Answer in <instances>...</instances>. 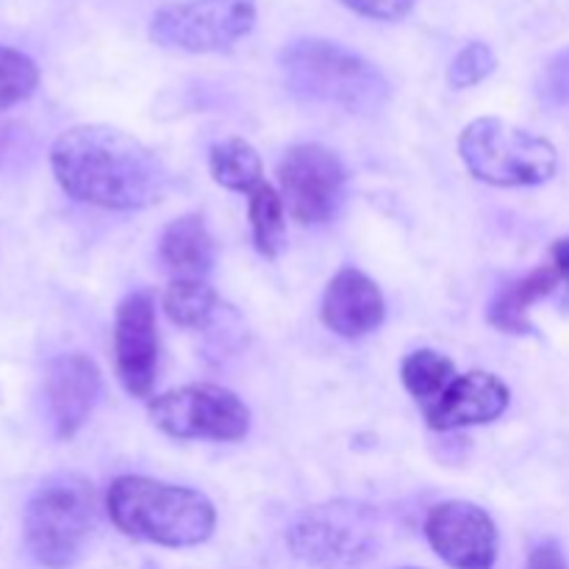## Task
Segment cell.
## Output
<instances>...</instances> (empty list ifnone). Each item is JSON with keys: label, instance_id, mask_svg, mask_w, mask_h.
<instances>
[{"label": "cell", "instance_id": "21", "mask_svg": "<svg viewBox=\"0 0 569 569\" xmlns=\"http://www.w3.org/2000/svg\"><path fill=\"white\" fill-rule=\"evenodd\" d=\"M39 87V67L31 56L0 44V111L31 98Z\"/></svg>", "mask_w": 569, "mask_h": 569}, {"label": "cell", "instance_id": "26", "mask_svg": "<svg viewBox=\"0 0 569 569\" xmlns=\"http://www.w3.org/2000/svg\"><path fill=\"white\" fill-rule=\"evenodd\" d=\"M550 261H553V267L561 276V289H565V300L561 303L569 311V237L556 239L553 248H550Z\"/></svg>", "mask_w": 569, "mask_h": 569}, {"label": "cell", "instance_id": "10", "mask_svg": "<svg viewBox=\"0 0 569 569\" xmlns=\"http://www.w3.org/2000/svg\"><path fill=\"white\" fill-rule=\"evenodd\" d=\"M426 539L453 569H492L500 533L492 517L470 500H445L426 517Z\"/></svg>", "mask_w": 569, "mask_h": 569}, {"label": "cell", "instance_id": "14", "mask_svg": "<svg viewBox=\"0 0 569 569\" xmlns=\"http://www.w3.org/2000/svg\"><path fill=\"white\" fill-rule=\"evenodd\" d=\"M387 300L378 283L356 267H345L322 295V322L342 339H361L381 328Z\"/></svg>", "mask_w": 569, "mask_h": 569}, {"label": "cell", "instance_id": "2", "mask_svg": "<svg viewBox=\"0 0 569 569\" xmlns=\"http://www.w3.org/2000/svg\"><path fill=\"white\" fill-rule=\"evenodd\" d=\"M106 509L117 531L161 548L209 542L217 511L203 492L148 476H120L109 487Z\"/></svg>", "mask_w": 569, "mask_h": 569}, {"label": "cell", "instance_id": "23", "mask_svg": "<svg viewBox=\"0 0 569 569\" xmlns=\"http://www.w3.org/2000/svg\"><path fill=\"white\" fill-rule=\"evenodd\" d=\"M539 98L550 109H567L569 106V48L556 53L539 78Z\"/></svg>", "mask_w": 569, "mask_h": 569}, {"label": "cell", "instance_id": "24", "mask_svg": "<svg viewBox=\"0 0 569 569\" xmlns=\"http://www.w3.org/2000/svg\"><path fill=\"white\" fill-rule=\"evenodd\" d=\"M339 3L353 9L356 14L370 17V20L395 22V20H403V17L415 9L417 0H339Z\"/></svg>", "mask_w": 569, "mask_h": 569}, {"label": "cell", "instance_id": "22", "mask_svg": "<svg viewBox=\"0 0 569 569\" xmlns=\"http://www.w3.org/2000/svg\"><path fill=\"white\" fill-rule=\"evenodd\" d=\"M498 67V56L489 48L487 42H470L456 53V59L450 61L448 70V83L453 89H470L478 87L481 81H487L489 76Z\"/></svg>", "mask_w": 569, "mask_h": 569}, {"label": "cell", "instance_id": "20", "mask_svg": "<svg viewBox=\"0 0 569 569\" xmlns=\"http://www.w3.org/2000/svg\"><path fill=\"white\" fill-rule=\"evenodd\" d=\"M250 228H253V242L264 259H278V253L287 244V214H283V200L270 183H259L250 192L248 203Z\"/></svg>", "mask_w": 569, "mask_h": 569}, {"label": "cell", "instance_id": "25", "mask_svg": "<svg viewBox=\"0 0 569 569\" xmlns=\"http://www.w3.org/2000/svg\"><path fill=\"white\" fill-rule=\"evenodd\" d=\"M526 569H569L565 553L556 542H542L531 550Z\"/></svg>", "mask_w": 569, "mask_h": 569}, {"label": "cell", "instance_id": "15", "mask_svg": "<svg viewBox=\"0 0 569 569\" xmlns=\"http://www.w3.org/2000/svg\"><path fill=\"white\" fill-rule=\"evenodd\" d=\"M159 259L176 278L203 281L214 270L217 248L209 226L200 214H183L164 228L159 242Z\"/></svg>", "mask_w": 569, "mask_h": 569}, {"label": "cell", "instance_id": "11", "mask_svg": "<svg viewBox=\"0 0 569 569\" xmlns=\"http://www.w3.org/2000/svg\"><path fill=\"white\" fill-rule=\"evenodd\" d=\"M114 367L131 398H148L159 372V333H156L153 295L139 289L122 298L114 315Z\"/></svg>", "mask_w": 569, "mask_h": 569}, {"label": "cell", "instance_id": "9", "mask_svg": "<svg viewBox=\"0 0 569 569\" xmlns=\"http://www.w3.org/2000/svg\"><path fill=\"white\" fill-rule=\"evenodd\" d=\"M289 214L303 226H322L342 211L348 172L342 159L322 144H295L278 167Z\"/></svg>", "mask_w": 569, "mask_h": 569}, {"label": "cell", "instance_id": "19", "mask_svg": "<svg viewBox=\"0 0 569 569\" xmlns=\"http://www.w3.org/2000/svg\"><path fill=\"white\" fill-rule=\"evenodd\" d=\"M456 367L448 356L437 353V350H415L403 359L400 365V381H403L406 392L428 409L433 400H439V395L453 383Z\"/></svg>", "mask_w": 569, "mask_h": 569}, {"label": "cell", "instance_id": "5", "mask_svg": "<svg viewBox=\"0 0 569 569\" xmlns=\"http://www.w3.org/2000/svg\"><path fill=\"white\" fill-rule=\"evenodd\" d=\"M459 153L467 170L492 187H539L559 170V153L548 139L498 117L472 120L461 131Z\"/></svg>", "mask_w": 569, "mask_h": 569}, {"label": "cell", "instance_id": "6", "mask_svg": "<svg viewBox=\"0 0 569 569\" xmlns=\"http://www.w3.org/2000/svg\"><path fill=\"white\" fill-rule=\"evenodd\" d=\"M292 553L317 569H353L378 553V517L370 506L333 500L311 506L289 528Z\"/></svg>", "mask_w": 569, "mask_h": 569}, {"label": "cell", "instance_id": "3", "mask_svg": "<svg viewBox=\"0 0 569 569\" xmlns=\"http://www.w3.org/2000/svg\"><path fill=\"white\" fill-rule=\"evenodd\" d=\"M281 70L289 92L306 103L376 114L392 98L387 76L372 61L328 39H295L281 50Z\"/></svg>", "mask_w": 569, "mask_h": 569}, {"label": "cell", "instance_id": "17", "mask_svg": "<svg viewBox=\"0 0 569 569\" xmlns=\"http://www.w3.org/2000/svg\"><path fill=\"white\" fill-rule=\"evenodd\" d=\"M164 311L176 326L206 331L220 317L222 300L206 281H198V278H172L164 292Z\"/></svg>", "mask_w": 569, "mask_h": 569}, {"label": "cell", "instance_id": "18", "mask_svg": "<svg viewBox=\"0 0 569 569\" xmlns=\"http://www.w3.org/2000/svg\"><path fill=\"white\" fill-rule=\"evenodd\" d=\"M209 170L211 178L231 192L250 194L259 183H264V167H261L259 153L253 144L239 137L222 139L211 148Z\"/></svg>", "mask_w": 569, "mask_h": 569}, {"label": "cell", "instance_id": "8", "mask_svg": "<svg viewBox=\"0 0 569 569\" xmlns=\"http://www.w3.org/2000/svg\"><path fill=\"white\" fill-rule=\"evenodd\" d=\"M148 415L172 439L239 442L250 431V409L217 383H187L150 400Z\"/></svg>", "mask_w": 569, "mask_h": 569}, {"label": "cell", "instance_id": "16", "mask_svg": "<svg viewBox=\"0 0 569 569\" xmlns=\"http://www.w3.org/2000/svg\"><path fill=\"white\" fill-rule=\"evenodd\" d=\"M556 289H561V276L550 261V264L537 267L528 276L506 283L489 306V322L503 333H531L533 326L528 311L533 303L550 298Z\"/></svg>", "mask_w": 569, "mask_h": 569}, {"label": "cell", "instance_id": "12", "mask_svg": "<svg viewBox=\"0 0 569 569\" xmlns=\"http://www.w3.org/2000/svg\"><path fill=\"white\" fill-rule=\"evenodd\" d=\"M100 370L89 356H56L44 370V403L56 439H72L92 417L100 398Z\"/></svg>", "mask_w": 569, "mask_h": 569}, {"label": "cell", "instance_id": "1", "mask_svg": "<svg viewBox=\"0 0 569 569\" xmlns=\"http://www.w3.org/2000/svg\"><path fill=\"white\" fill-rule=\"evenodd\" d=\"M50 167L70 198L109 211L148 209L170 187V170L148 144L100 122L61 133L50 148Z\"/></svg>", "mask_w": 569, "mask_h": 569}, {"label": "cell", "instance_id": "7", "mask_svg": "<svg viewBox=\"0 0 569 569\" xmlns=\"http://www.w3.org/2000/svg\"><path fill=\"white\" fill-rule=\"evenodd\" d=\"M256 26V0H172L150 20V39L187 53H220Z\"/></svg>", "mask_w": 569, "mask_h": 569}, {"label": "cell", "instance_id": "4", "mask_svg": "<svg viewBox=\"0 0 569 569\" xmlns=\"http://www.w3.org/2000/svg\"><path fill=\"white\" fill-rule=\"evenodd\" d=\"M98 526L94 487L76 472L44 478L26 506V545L48 569L76 565Z\"/></svg>", "mask_w": 569, "mask_h": 569}, {"label": "cell", "instance_id": "13", "mask_svg": "<svg viewBox=\"0 0 569 569\" xmlns=\"http://www.w3.org/2000/svg\"><path fill=\"white\" fill-rule=\"evenodd\" d=\"M509 387L498 376L472 370L456 376L453 383L439 395V400L422 409V415L433 431H456V428L498 420L509 409Z\"/></svg>", "mask_w": 569, "mask_h": 569}, {"label": "cell", "instance_id": "27", "mask_svg": "<svg viewBox=\"0 0 569 569\" xmlns=\"http://www.w3.org/2000/svg\"><path fill=\"white\" fill-rule=\"evenodd\" d=\"M400 569H420V567H400Z\"/></svg>", "mask_w": 569, "mask_h": 569}]
</instances>
